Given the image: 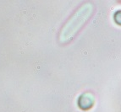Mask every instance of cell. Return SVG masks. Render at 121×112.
<instances>
[{
  "label": "cell",
  "instance_id": "obj_1",
  "mask_svg": "<svg viewBox=\"0 0 121 112\" xmlns=\"http://www.w3.org/2000/svg\"><path fill=\"white\" fill-rule=\"evenodd\" d=\"M92 13V4L90 3L83 4L82 6L74 14V15L69 19V20L65 27V30H68V31L71 30L70 34L72 32H78L79 29L88 20V19L91 17Z\"/></svg>",
  "mask_w": 121,
  "mask_h": 112
}]
</instances>
